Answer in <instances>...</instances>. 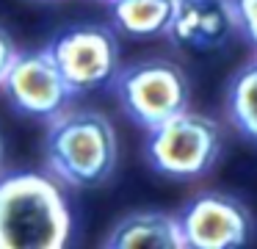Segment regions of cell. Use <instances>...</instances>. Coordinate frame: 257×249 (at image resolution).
Segmentation results:
<instances>
[{
    "instance_id": "3957f363",
    "label": "cell",
    "mask_w": 257,
    "mask_h": 249,
    "mask_svg": "<svg viewBox=\"0 0 257 249\" xmlns=\"http://www.w3.org/2000/svg\"><path fill=\"white\" fill-rule=\"evenodd\" d=\"M221 152V127L210 116L183 111L152 127L147 158L152 169L169 177H199L213 169Z\"/></svg>"
},
{
    "instance_id": "9a60e30c",
    "label": "cell",
    "mask_w": 257,
    "mask_h": 249,
    "mask_svg": "<svg viewBox=\"0 0 257 249\" xmlns=\"http://www.w3.org/2000/svg\"><path fill=\"white\" fill-rule=\"evenodd\" d=\"M102 3H111V0H102Z\"/></svg>"
},
{
    "instance_id": "5b68a950",
    "label": "cell",
    "mask_w": 257,
    "mask_h": 249,
    "mask_svg": "<svg viewBox=\"0 0 257 249\" xmlns=\"http://www.w3.org/2000/svg\"><path fill=\"white\" fill-rule=\"evenodd\" d=\"M47 50L58 61L75 94L113 86L119 75V42L108 25H75L61 31Z\"/></svg>"
},
{
    "instance_id": "ba28073f",
    "label": "cell",
    "mask_w": 257,
    "mask_h": 249,
    "mask_svg": "<svg viewBox=\"0 0 257 249\" xmlns=\"http://www.w3.org/2000/svg\"><path fill=\"white\" fill-rule=\"evenodd\" d=\"M235 28L232 0H177L166 36L180 47L213 50L221 47Z\"/></svg>"
},
{
    "instance_id": "4fadbf2b",
    "label": "cell",
    "mask_w": 257,
    "mask_h": 249,
    "mask_svg": "<svg viewBox=\"0 0 257 249\" xmlns=\"http://www.w3.org/2000/svg\"><path fill=\"white\" fill-rule=\"evenodd\" d=\"M17 55H20V50H17V44H14V39L9 36V31L0 28V86H3V80H6L9 69L14 66Z\"/></svg>"
},
{
    "instance_id": "5bb4252c",
    "label": "cell",
    "mask_w": 257,
    "mask_h": 249,
    "mask_svg": "<svg viewBox=\"0 0 257 249\" xmlns=\"http://www.w3.org/2000/svg\"><path fill=\"white\" fill-rule=\"evenodd\" d=\"M3 158H6V147H3V136H0V169H3Z\"/></svg>"
},
{
    "instance_id": "9c48e42d",
    "label": "cell",
    "mask_w": 257,
    "mask_h": 249,
    "mask_svg": "<svg viewBox=\"0 0 257 249\" xmlns=\"http://www.w3.org/2000/svg\"><path fill=\"white\" fill-rule=\"evenodd\" d=\"M111 249H185L183 221L161 210H139L116 221L111 235L105 238Z\"/></svg>"
},
{
    "instance_id": "7c38bea8",
    "label": "cell",
    "mask_w": 257,
    "mask_h": 249,
    "mask_svg": "<svg viewBox=\"0 0 257 249\" xmlns=\"http://www.w3.org/2000/svg\"><path fill=\"white\" fill-rule=\"evenodd\" d=\"M238 31L257 47V0H232Z\"/></svg>"
},
{
    "instance_id": "8992f818",
    "label": "cell",
    "mask_w": 257,
    "mask_h": 249,
    "mask_svg": "<svg viewBox=\"0 0 257 249\" xmlns=\"http://www.w3.org/2000/svg\"><path fill=\"white\" fill-rule=\"evenodd\" d=\"M0 89L9 97L12 108L47 122L61 111H67L75 97V89L69 86L58 61L47 47L34 50V53H20Z\"/></svg>"
},
{
    "instance_id": "8fae6325",
    "label": "cell",
    "mask_w": 257,
    "mask_h": 249,
    "mask_svg": "<svg viewBox=\"0 0 257 249\" xmlns=\"http://www.w3.org/2000/svg\"><path fill=\"white\" fill-rule=\"evenodd\" d=\"M229 119L243 136L257 138V55L235 72L227 94Z\"/></svg>"
},
{
    "instance_id": "52a82bcc",
    "label": "cell",
    "mask_w": 257,
    "mask_h": 249,
    "mask_svg": "<svg viewBox=\"0 0 257 249\" xmlns=\"http://www.w3.org/2000/svg\"><path fill=\"white\" fill-rule=\"evenodd\" d=\"M191 249H238L249 243L251 219L227 194H199L180 213Z\"/></svg>"
},
{
    "instance_id": "30bf717a",
    "label": "cell",
    "mask_w": 257,
    "mask_h": 249,
    "mask_svg": "<svg viewBox=\"0 0 257 249\" xmlns=\"http://www.w3.org/2000/svg\"><path fill=\"white\" fill-rule=\"evenodd\" d=\"M111 20L127 36L150 39L169 33L177 0H111Z\"/></svg>"
},
{
    "instance_id": "277c9868",
    "label": "cell",
    "mask_w": 257,
    "mask_h": 249,
    "mask_svg": "<svg viewBox=\"0 0 257 249\" xmlns=\"http://www.w3.org/2000/svg\"><path fill=\"white\" fill-rule=\"evenodd\" d=\"M113 89L124 114L147 130L188 111V77L172 61H141L124 66L119 69Z\"/></svg>"
},
{
    "instance_id": "6da1fadb",
    "label": "cell",
    "mask_w": 257,
    "mask_h": 249,
    "mask_svg": "<svg viewBox=\"0 0 257 249\" xmlns=\"http://www.w3.org/2000/svg\"><path fill=\"white\" fill-rule=\"evenodd\" d=\"M69 235L72 213L56 177L0 175V249H61Z\"/></svg>"
},
{
    "instance_id": "7a4b0ae2",
    "label": "cell",
    "mask_w": 257,
    "mask_h": 249,
    "mask_svg": "<svg viewBox=\"0 0 257 249\" xmlns=\"http://www.w3.org/2000/svg\"><path fill=\"white\" fill-rule=\"evenodd\" d=\"M119 144L111 119L100 111H61L50 119L45 160L58 183L72 188L100 186L116 169Z\"/></svg>"
}]
</instances>
